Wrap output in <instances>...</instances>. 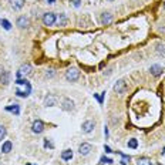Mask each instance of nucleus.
Listing matches in <instances>:
<instances>
[{"mask_svg":"<svg viewBox=\"0 0 165 165\" xmlns=\"http://www.w3.org/2000/svg\"><path fill=\"white\" fill-rule=\"evenodd\" d=\"M66 78L68 81H77L78 78H80V71H78V68L76 67H71V68H68L66 71Z\"/></svg>","mask_w":165,"mask_h":165,"instance_id":"f257e3e1","label":"nucleus"},{"mask_svg":"<svg viewBox=\"0 0 165 165\" xmlns=\"http://www.w3.org/2000/svg\"><path fill=\"white\" fill-rule=\"evenodd\" d=\"M56 19H57V16H56L54 13H51V11L44 13L43 14V24L44 26H53V24H56Z\"/></svg>","mask_w":165,"mask_h":165,"instance_id":"f03ea898","label":"nucleus"},{"mask_svg":"<svg viewBox=\"0 0 165 165\" xmlns=\"http://www.w3.org/2000/svg\"><path fill=\"white\" fill-rule=\"evenodd\" d=\"M28 74H32V66L26 63V64L20 66L19 71H17V78H22L23 76H28Z\"/></svg>","mask_w":165,"mask_h":165,"instance_id":"7ed1b4c3","label":"nucleus"},{"mask_svg":"<svg viewBox=\"0 0 165 165\" xmlns=\"http://www.w3.org/2000/svg\"><path fill=\"white\" fill-rule=\"evenodd\" d=\"M114 90H116L117 94H124L127 91V82L124 80H118L114 84Z\"/></svg>","mask_w":165,"mask_h":165,"instance_id":"20e7f679","label":"nucleus"},{"mask_svg":"<svg viewBox=\"0 0 165 165\" xmlns=\"http://www.w3.org/2000/svg\"><path fill=\"white\" fill-rule=\"evenodd\" d=\"M32 131H33L34 134H41V132L44 131V122L41 121V120H36V121L33 122V125H32Z\"/></svg>","mask_w":165,"mask_h":165,"instance_id":"39448f33","label":"nucleus"},{"mask_svg":"<svg viewBox=\"0 0 165 165\" xmlns=\"http://www.w3.org/2000/svg\"><path fill=\"white\" fill-rule=\"evenodd\" d=\"M91 151H93V145L88 144V142H82L81 145L78 147V152L81 155H88Z\"/></svg>","mask_w":165,"mask_h":165,"instance_id":"423d86ee","label":"nucleus"},{"mask_svg":"<svg viewBox=\"0 0 165 165\" xmlns=\"http://www.w3.org/2000/svg\"><path fill=\"white\" fill-rule=\"evenodd\" d=\"M94 127H95V122L91 121V120H87V121H84V122H82L81 130H82V132L88 134V132H91V131L94 130Z\"/></svg>","mask_w":165,"mask_h":165,"instance_id":"0eeeda50","label":"nucleus"},{"mask_svg":"<svg viewBox=\"0 0 165 165\" xmlns=\"http://www.w3.org/2000/svg\"><path fill=\"white\" fill-rule=\"evenodd\" d=\"M61 108L64 111H71L74 110V101L70 98H64L63 100V103H61Z\"/></svg>","mask_w":165,"mask_h":165,"instance_id":"6e6552de","label":"nucleus"},{"mask_svg":"<svg viewBox=\"0 0 165 165\" xmlns=\"http://www.w3.org/2000/svg\"><path fill=\"white\" fill-rule=\"evenodd\" d=\"M57 104V97L56 95H51V94H49L46 98H44V105L46 107H53V105Z\"/></svg>","mask_w":165,"mask_h":165,"instance_id":"1a4fd4ad","label":"nucleus"},{"mask_svg":"<svg viewBox=\"0 0 165 165\" xmlns=\"http://www.w3.org/2000/svg\"><path fill=\"white\" fill-rule=\"evenodd\" d=\"M28 24H30V22H28V19L26 16H20L17 19V26L20 28H27Z\"/></svg>","mask_w":165,"mask_h":165,"instance_id":"9d476101","label":"nucleus"},{"mask_svg":"<svg viewBox=\"0 0 165 165\" xmlns=\"http://www.w3.org/2000/svg\"><path fill=\"white\" fill-rule=\"evenodd\" d=\"M67 22H68V20H67V16H66V14H63V13L58 14L57 19H56V24H57V26H60V27L67 26Z\"/></svg>","mask_w":165,"mask_h":165,"instance_id":"9b49d317","label":"nucleus"},{"mask_svg":"<svg viewBox=\"0 0 165 165\" xmlns=\"http://www.w3.org/2000/svg\"><path fill=\"white\" fill-rule=\"evenodd\" d=\"M149 71H151V74H152L154 77H160L161 74H162V67H161L160 64H154V66H151Z\"/></svg>","mask_w":165,"mask_h":165,"instance_id":"f8f14e48","label":"nucleus"},{"mask_svg":"<svg viewBox=\"0 0 165 165\" xmlns=\"http://www.w3.org/2000/svg\"><path fill=\"white\" fill-rule=\"evenodd\" d=\"M100 22L103 23V24H110L112 22V14L111 13H103L101 17H100Z\"/></svg>","mask_w":165,"mask_h":165,"instance_id":"ddd939ff","label":"nucleus"},{"mask_svg":"<svg viewBox=\"0 0 165 165\" xmlns=\"http://www.w3.org/2000/svg\"><path fill=\"white\" fill-rule=\"evenodd\" d=\"M0 82H2L3 86L9 84V82H10V73H9V71H3V73H2V74H0Z\"/></svg>","mask_w":165,"mask_h":165,"instance_id":"4468645a","label":"nucleus"},{"mask_svg":"<svg viewBox=\"0 0 165 165\" xmlns=\"http://www.w3.org/2000/svg\"><path fill=\"white\" fill-rule=\"evenodd\" d=\"M73 151L71 149H64L63 152H61V160H64V161H70L73 158Z\"/></svg>","mask_w":165,"mask_h":165,"instance_id":"2eb2a0df","label":"nucleus"},{"mask_svg":"<svg viewBox=\"0 0 165 165\" xmlns=\"http://www.w3.org/2000/svg\"><path fill=\"white\" fill-rule=\"evenodd\" d=\"M11 148H13V144L10 142V141H6V142H3V147H2V152H4V154H9L11 151Z\"/></svg>","mask_w":165,"mask_h":165,"instance_id":"dca6fc26","label":"nucleus"},{"mask_svg":"<svg viewBox=\"0 0 165 165\" xmlns=\"http://www.w3.org/2000/svg\"><path fill=\"white\" fill-rule=\"evenodd\" d=\"M10 3H11V7H13L14 10H19V9L23 7V0H10Z\"/></svg>","mask_w":165,"mask_h":165,"instance_id":"f3484780","label":"nucleus"},{"mask_svg":"<svg viewBox=\"0 0 165 165\" xmlns=\"http://www.w3.org/2000/svg\"><path fill=\"white\" fill-rule=\"evenodd\" d=\"M32 91V88H26V90H16V95L17 97H27Z\"/></svg>","mask_w":165,"mask_h":165,"instance_id":"a211bd4d","label":"nucleus"},{"mask_svg":"<svg viewBox=\"0 0 165 165\" xmlns=\"http://www.w3.org/2000/svg\"><path fill=\"white\" fill-rule=\"evenodd\" d=\"M6 111H10L13 114H19L20 112V108H19V105L14 104V105H9V107H6Z\"/></svg>","mask_w":165,"mask_h":165,"instance_id":"6ab92c4d","label":"nucleus"},{"mask_svg":"<svg viewBox=\"0 0 165 165\" xmlns=\"http://www.w3.org/2000/svg\"><path fill=\"white\" fill-rule=\"evenodd\" d=\"M127 145H128V148H132L135 149L138 147V141L135 140V138H131V140H128V142H127Z\"/></svg>","mask_w":165,"mask_h":165,"instance_id":"aec40b11","label":"nucleus"},{"mask_svg":"<svg viewBox=\"0 0 165 165\" xmlns=\"http://www.w3.org/2000/svg\"><path fill=\"white\" fill-rule=\"evenodd\" d=\"M137 165H152V162L148 158H141V160H138Z\"/></svg>","mask_w":165,"mask_h":165,"instance_id":"412c9836","label":"nucleus"},{"mask_svg":"<svg viewBox=\"0 0 165 165\" xmlns=\"http://www.w3.org/2000/svg\"><path fill=\"white\" fill-rule=\"evenodd\" d=\"M120 155H121V157H122V160L120 161V162H121L122 165H127V164H128V162H130V160H131V158H130L128 155H125V154H121V152H120Z\"/></svg>","mask_w":165,"mask_h":165,"instance_id":"4be33fe9","label":"nucleus"},{"mask_svg":"<svg viewBox=\"0 0 165 165\" xmlns=\"http://www.w3.org/2000/svg\"><path fill=\"white\" fill-rule=\"evenodd\" d=\"M157 51H158V54L165 56V44H158L157 46Z\"/></svg>","mask_w":165,"mask_h":165,"instance_id":"5701e85b","label":"nucleus"},{"mask_svg":"<svg viewBox=\"0 0 165 165\" xmlns=\"http://www.w3.org/2000/svg\"><path fill=\"white\" fill-rule=\"evenodd\" d=\"M2 26H3L6 30H10V28H11L10 22H9V20H6V19H3V20H2Z\"/></svg>","mask_w":165,"mask_h":165,"instance_id":"b1692460","label":"nucleus"},{"mask_svg":"<svg viewBox=\"0 0 165 165\" xmlns=\"http://www.w3.org/2000/svg\"><path fill=\"white\" fill-rule=\"evenodd\" d=\"M44 147H46V148H54V144L51 142L49 138H46V140H44Z\"/></svg>","mask_w":165,"mask_h":165,"instance_id":"393cba45","label":"nucleus"},{"mask_svg":"<svg viewBox=\"0 0 165 165\" xmlns=\"http://www.w3.org/2000/svg\"><path fill=\"white\" fill-rule=\"evenodd\" d=\"M114 161L111 160V158H107V157H103L101 160H100V164H112Z\"/></svg>","mask_w":165,"mask_h":165,"instance_id":"a878e982","label":"nucleus"},{"mask_svg":"<svg viewBox=\"0 0 165 165\" xmlns=\"http://www.w3.org/2000/svg\"><path fill=\"white\" fill-rule=\"evenodd\" d=\"M6 137V127L4 125H0V141Z\"/></svg>","mask_w":165,"mask_h":165,"instance_id":"bb28decb","label":"nucleus"},{"mask_svg":"<svg viewBox=\"0 0 165 165\" xmlns=\"http://www.w3.org/2000/svg\"><path fill=\"white\" fill-rule=\"evenodd\" d=\"M53 76H54V70H51V68H50V70L46 71V77H53Z\"/></svg>","mask_w":165,"mask_h":165,"instance_id":"cd10ccee","label":"nucleus"},{"mask_svg":"<svg viewBox=\"0 0 165 165\" xmlns=\"http://www.w3.org/2000/svg\"><path fill=\"white\" fill-rule=\"evenodd\" d=\"M70 2L73 3V6H74V7H78V6H80V3H81V0H70Z\"/></svg>","mask_w":165,"mask_h":165,"instance_id":"c85d7f7f","label":"nucleus"},{"mask_svg":"<svg viewBox=\"0 0 165 165\" xmlns=\"http://www.w3.org/2000/svg\"><path fill=\"white\" fill-rule=\"evenodd\" d=\"M104 151H105V152H107V154H110V152H111L110 147H107V145H104Z\"/></svg>","mask_w":165,"mask_h":165,"instance_id":"c756f323","label":"nucleus"},{"mask_svg":"<svg viewBox=\"0 0 165 165\" xmlns=\"http://www.w3.org/2000/svg\"><path fill=\"white\" fill-rule=\"evenodd\" d=\"M56 0H47V3H54Z\"/></svg>","mask_w":165,"mask_h":165,"instance_id":"7c9ffc66","label":"nucleus"},{"mask_svg":"<svg viewBox=\"0 0 165 165\" xmlns=\"http://www.w3.org/2000/svg\"><path fill=\"white\" fill-rule=\"evenodd\" d=\"M4 71V70H3V68H2V67H0V73H3Z\"/></svg>","mask_w":165,"mask_h":165,"instance_id":"2f4dec72","label":"nucleus"},{"mask_svg":"<svg viewBox=\"0 0 165 165\" xmlns=\"http://www.w3.org/2000/svg\"><path fill=\"white\" fill-rule=\"evenodd\" d=\"M162 154H165V148H164V149H162Z\"/></svg>","mask_w":165,"mask_h":165,"instance_id":"473e14b6","label":"nucleus"},{"mask_svg":"<svg viewBox=\"0 0 165 165\" xmlns=\"http://www.w3.org/2000/svg\"><path fill=\"white\" fill-rule=\"evenodd\" d=\"M164 10H165V3H164Z\"/></svg>","mask_w":165,"mask_h":165,"instance_id":"72a5a7b5","label":"nucleus"},{"mask_svg":"<svg viewBox=\"0 0 165 165\" xmlns=\"http://www.w3.org/2000/svg\"><path fill=\"white\" fill-rule=\"evenodd\" d=\"M108 2H112V0H108Z\"/></svg>","mask_w":165,"mask_h":165,"instance_id":"f704fd0d","label":"nucleus"},{"mask_svg":"<svg viewBox=\"0 0 165 165\" xmlns=\"http://www.w3.org/2000/svg\"><path fill=\"white\" fill-rule=\"evenodd\" d=\"M0 23H2V20H0Z\"/></svg>","mask_w":165,"mask_h":165,"instance_id":"c9c22d12","label":"nucleus"},{"mask_svg":"<svg viewBox=\"0 0 165 165\" xmlns=\"http://www.w3.org/2000/svg\"><path fill=\"white\" fill-rule=\"evenodd\" d=\"M0 165H2V164H0Z\"/></svg>","mask_w":165,"mask_h":165,"instance_id":"e433bc0d","label":"nucleus"}]
</instances>
